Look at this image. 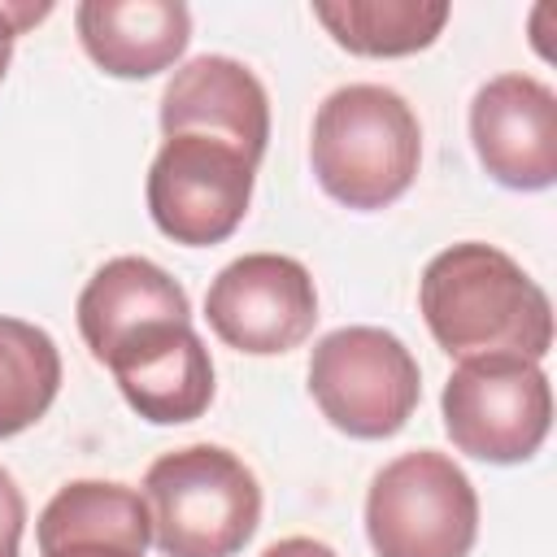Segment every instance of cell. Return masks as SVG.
<instances>
[{
	"label": "cell",
	"instance_id": "obj_8",
	"mask_svg": "<svg viewBox=\"0 0 557 557\" xmlns=\"http://www.w3.org/2000/svg\"><path fill=\"white\" fill-rule=\"evenodd\" d=\"M252 174L257 165L239 148L209 135H174L148 170V213L174 244H222L248 213Z\"/></svg>",
	"mask_w": 557,
	"mask_h": 557
},
{
	"label": "cell",
	"instance_id": "obj_4",
	"mask_svg": "<svg viewBox=\"0 0 557 557\" xmlns=\"http://www.w3.org/2000/svg\"><path fill=\"white\" fill-rule=\"evenodd\" d=\"M366 535L379 557H466L479 535V496L453 457L405 453L370 483Z\"/></svg>",
	"mask_w": 557,
	"mask_h": 557
},
{
	"label": "cell",
	"instance_id": "obj_14",
	"mask_svg": "<svg viewBox=\"0 0 557 557\" xmlns=\"http://www.w3.org/2000/svg\"><path fill=\"white\" fill-rule=\"evenodd\" d=\"M331 39L357 57H409L435 44L448 22L444 0H339L313 4Z\"/></svg>",
	"mask_w": 557,
	"mask_h": 557
},
{
	"label": "cell",
	"instance_id": "obj_16",
	"mask_svg": "<svg viewBox=\"0 0 557 557\" xmlns=\"http://www.w3.org/2000/svg\"><path fill=\"white\" fill-rule=\"evenodd\" d=\"M61 387V352L48 331L0 318V440L35 426Z\"/></svg>",
	"mask_w": 557,
	"mask_h": 557
},
{
	"label": "cell",
	"instance_id": "obj_11",
	"mask_svg": "<svg viewBox=\"0 0 557 557\" xmlns=\"http://www.w3.org/2000/svg\"><path fill=\"white\" fill-rule=\"evenodd\" d=\"M161 131L209 135L239 148L252 165L270 139V100L257 74L235 57H196L187 61L161 96Z\"/></svg>",
	"mask_w": 557,
	"mask_h": 557
},
{
	"label": "cell",
	"instance_id": "obj_3",
	"mask_svg": "<svg viewBox=\"0 0 557 557\" xmlns=\"http://www.w3.org/2000/svg\"><path fill=\"white\" fill-rule=\"evenodd\" d=\"M144 505L165 557H235L261 522L252 470L213 444L157 457L144 474Z\"/></svg>",
	"mask_w": 557,
	"mask_h": 557
},
{
	"label": "cell",
	"instance_id": "obj_18",
	"mask_svg": "<svg viewBox=\"0 0 557 557\" xmlns=\"http://www.w3.org/2000/svg\"><path fill=\"white\" fill-rule=\"evenodd\" d=\"M39 17H48V4H0V83H4V70H9V57H13V39L35 26Z\"/></svg>",
	"mask_w": 557,
	"mask_h": 557
},
{
	"label": "cell",
	"instance_id": "obj_12",
	"mask_svg": "<svg viewBox=\"0 0 557 557\" xmlns=\"http://www.w3.org/2000/svg\"><path fill=\"white\" fill-rule=\"evenodd\" d=\"M74 26L87 57L113 78H152L191 39V13L178 0H83Z\"/></svg>",
	"mask_w": 557,
	"mask_h": 557
},
{
	"label": "cell",
	"instance_id": "obj_2",
	"mask_svg": "<svg viewBox=\"0 0 557 557\" xmlns=\"http://www.w3.org/2000/svg\"><path fill=\"white\" fill-rule=\"evenodd\" d=\"M309 157L331 200L348 209H387L418 178L422 131L392 87L352 83L318 104Z\"/></svg>",
	"mask_w": 557,
	"mask_h": 557
},
{
	"label": "cell",
	"instance_id": "obj_5",
	"mask_svg": "<svg viewBox=\"0 0 557 557\" xmlns=\"http://www.w3.org/2000/svg\"><path fill=\"white\" fill-rule=\"evenodd\" d=\"M444 431L457 453L513 466L540 453L553 426V392L535 361L518 352L466 357L444 383Z\"/></svg>",
	"mask_w": 557,
	"mask_h": 557
},
{
	"label": "cell",
	"instance_id": "obj_7",
	"mask_svg": "<svg viewBox=\"0 0 557 557\" xmlns=\"http://www.w3.org/2000/svg\"><path fill=\"white\" fill-rule=\"evenodd\" d=\"M78 331L100 366L117 374L157 361L191 335L187 292L144 257L100 265L78 296Z\"/></svg>",
	"mask_w": 557,
	"mask_h": 557
},
{
	"label": "cell",
	"instance_id": "obj_13",
	"mask_svg": "<svg viewBox=\"0 0 557 557\" xmlns=\"http://www.w3.org/2000/svg\"><path fill=\"white\" fill-rule=\"evenodd\" d=\"M152 540L148 505L122 483L78 479L39 513L44 557H144Z\"/></svg>",
	"mask_w": 557,
	"mask_h": 557
},
{
	"label": "cell",
	"instance_id": "obj_19",
	"mask_svg": "<svg viewBox=\"0 0 557 557\" xmlns=\"http://www.w3.org/2000/svg\"><path fill=\"white\" fill-rule=\"evenodd\" d=\"M261 557H335L322 540H305V535H292V540H278L270 544Z\"/></svg>",
	"mask_w": 557,
	"mask_h": 557
},
{
	"label": "cell",
	"instance_id": "obj_1",
	"mask_svg": "<svg viewBox=\"0 0 557 557\" xmlns=\"http://www.w3.org/2000/svg\"><path fill=\"white\" fill-rule=\"evenodd\" d=\"M422 318L448 357L518 352L540 361L553 348V305L544 287L492 244H453L418 287Z\"/></svg>",
	"mask_w": 557,
	"mask_h": 557
},
{
	"label": "cell",
	"instance_id": "obj_10",
	"mask_svg": "<svg viewBox=\"0 0 557 557\" xmlns=\"http://www.w3.org/2000/svg\"><path fill=\"white\" fill-rule=\"evenodd\" d=\"M470 139L483 170L513 191L557 183V96L531 74H500L470 104Z\"/></svg>",
	"mask_w": 557,
	"mask_h": 557
},
{
	"label": "cell",
	"instance_id": "obj_6",
	"mask_svg": "<svg viewBox=\"0 0 557 557\" xmlns=\"http://www.w3.org/2000/svg\"><path fill=\"white\" fill-rule=\"evenodd\" d=\"M309 396L335 431L352 440H387L418 409L422 374L392 331L344 326L313 348Z\"/></svg>",
	"mask_w": 557,
	"mask_h": 557
},
{
	"label": "cell",
	"instance_id": "obj_17",
	"mask_svg": "<svg viewBox=\"0 0 557 557\" xmlns=\"http://www.w3.org/2000/svg\"><path fill=\"white\" fill-rule=\"evenodd\" d=\"M22 527H26V500L13 483V474L0 470V557H17Z\"/></svg>",
	"mask_w": 557,
	"mask_h": 557
},
{
	"label": "cell",
	"instance_id": "obj_9",
	"mask_svg": "<svg viewBox=\"0 0 557 557\" xmlns=\"http://www.w3.org/2000/svg\"><path fill=\"white\" fill-rule=\"evenodd\" d=\"M213 335L252 357L300 348L318 322V292L300 261L278 252H248L231 261L205 296Z\"/></svg>",
	"mask_w": 557,
	"mask_h": 557
},
{
	"label": "cell",
	"instance_id": "obj_15",
	"mask_svg": "<svg viewBox=\"0 0 557 557\" xmlns=\"http://www.w3.org/2000/svg\"><path fill=\"white\" fill-rule=\"evenodd\" d=\"M117 387H122L126 405L139 418L157 422V426L196 422L209 409V400H213V361H209V348L191 331L178 348L161 352L157 361L117 374Z\"/></svg>",
	"mask_w": 557,
	"mask_h": 557
}]
</instances>
